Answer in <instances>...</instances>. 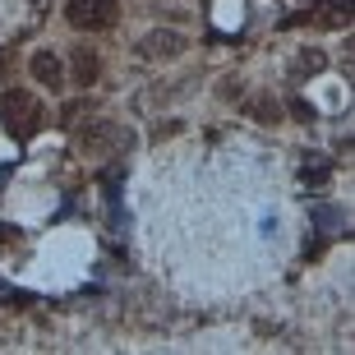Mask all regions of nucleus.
Returning <instances> with one entry per match:
<instances>
[{"instance_id": "nucleus-2", "label": "nucleus", "mask_w": 355, "mask_h": 355, "mask_svg": "<svg viewBox=\"0 0 355 355\" xmlns=\"http://www.w3.org/2000/svg\"><path fill=\"white\" fill-rule=\"evenodd\" d=\"M65 14L79 33H102V28L116 24L120 5L116 0H65Z\"/></svg>"}, {"instance_id": "nucleus-3", "label": "nucleus", "mask_w": 355, "mask_h": 355, "mask_svg": "<svg viewBox=\"0 0 355 355\" xmlns=\"http://www.w3.org/2000/svg\"><path fill=\"white\" fill-rule=\"evenodd\" d=\"M180 51H184V37L175 28H153V33L139 42V55H148V60H175Z\"/></svg>"}, {"instance_id": "nucleus-6", "label": "nucleus", "mask_w": 355, "mask_h": 355, "mask_svg": "<svg viewBox=\"0 0 355 355\" xmlns=\"http://www.w3.org/2000/svg\"><path fill=\"white\" fill-rule=\"evenodd\" d=\"M323 65H328V55H323V51H300L291 69H295V79H304V74H323Z\"/></svg>"}, {"instance_id": "nucleus-11", "label": "nucleus", "mask_w": 355, "mask_h": 355, "mask_svg": "<svg viewBox=\"0 0 355 355\" xmlns=\"http://www.w3.org/2000/svg\"><path fill=\"white\" fill-rule=\"evenodd\" d=\"M291 111H295V116H300V120H314V106H309V102H300V97L291 102Z\"/></svg>"}, {"instance_id": "nucleus-8", "label": "nucleus", "mask_w": 355, "mask_h": 355, "mask_svg": "<svg viewBox=\"0 0 355 355\" xmlns=\"http://www.w3.org/2000/svg\"><path fill=\"white\" fill-rule=\"evenodd\" d=\"M318 24H323V28H346V24H351V0H346V5H342V0L328 5V10L318 14Z\"/></svg>"}, {"instance_id": "nucleus-5", "label": "nucleus", "mask_w": 355, "mask_h": 355, "mask_svg": "<svg viewBox=\"0 0 355 355\" xmlns=\"http://www.w3.org/2000/svg\"><path fill=\"white\" fill-rule=\"evenodd\" d=\"M69 60H74V83H79V88H92V83H97V74H102L97 51H92V46H74V51H69Z\"/></svg>"}, {"instance_id": "nucleus-4", "label": "nucleus", "mask_w": 355, "mask_h": 355, "mask_svg": "<svg viewBox=\"0 0 355 355\" xmlns=\"http://www.w3.org/2000/svg\"><path fill=\"white\" fill-rule=\"evenodd\" d=\"M28 69H33V79H37L42 88H51V92L65 83V69H60V55H55V51H33Z\"/></svg>"}, {"instance_id": "nucleus-1", "label": "nucleus", "mask_w": 355, "mask_h": 355, "mask_svg": "<svg viewBox=\"0 0 355 355\" xmlns=\"http://www.w3.org/2000/svg\"><path fill=\"white\" fill-rule=\"evenodd\" d=\"M0 125H5L19 144H28V139L42 130V102L33 97V92H24V88L5 92V97H0Z\"/></svg>"}, {"instance_id": "nucleus-10", "label": "nucleus", "mask_w": 355, "mask_h": 355, "mask_svg": "<svg viewBox=\"0 0 355 355\" xmlns=\"http://www.w3.org/2000/svg\"><path fill=\"white\" fill-rule=\"evenodd\" d=\"M175 130H180V120H166V125H157V130H153V139H157V144H162V139H171Z\"/></svg>"}, {"instance_id": "nucleus-7", "label": "nucleus", "mask_w": 355, "mask_h": 355, "mask_svg": "<svg viewBox=\"0 0 355 355\" xmlns=\"http://www.w3.org/2000/svg\"><path fill=\"white\" fill-rule=\"evenodd\" d=\"M328 175H332L328 157H304V166H300V180H304V184H323Z\"/></svg>"}, {"instance_id": "nucleus-12", "label": "nucleus", "mask_w": 355, "mask_h": 355, "mask_svg": "<svg viewBox=\"0 0 355 355\" xmlns=\"http://www.w3.org/2000/svg\"><path fill=\"white\" fill-rule=\"evenodd\" d=\"M222 97H240V79H226L222 83Z\"/></svg>"}, {"instance_id": "nucleus-9", "label": "nucleus", "mask_w": 355, "mask_h": 355, "mask_svg": "<svg viewBox=\"0 0 355 355\" xmlns=\"http://www.w3.org/2000/svg\"><path fill=\"white\" fill-rule=\"evenodd\" d=\"M254 116L263 120V125H277V116H282V106H277L272 97H259V102H254Z\"/></svg>"}]
</instances>
